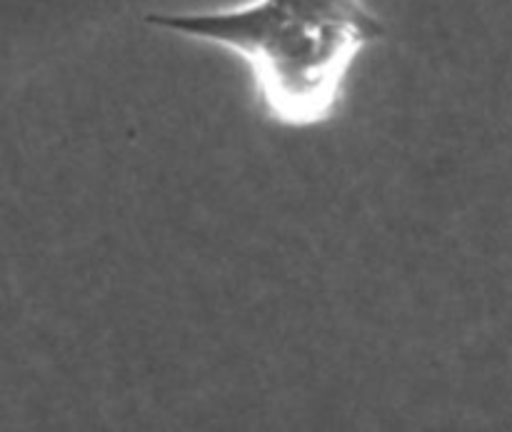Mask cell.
<instances>
[{
	"instance_id": "obj_1",
	"label": "cell",
	"mask_w": 512,
	"mask_h": 432,
	"mask_svg": "<svg viewBox=\"0 0 512 432\" xmlns=\"http://www.w3.org/2000/svg\"><path fill=\"white\" fill-rule=\"evenodd\" d=\"M145 23L243 60L265 120L293 130L330 123L355 63L388 35L365 0H245Z\"/></svg>"
}]
</instances>
